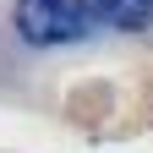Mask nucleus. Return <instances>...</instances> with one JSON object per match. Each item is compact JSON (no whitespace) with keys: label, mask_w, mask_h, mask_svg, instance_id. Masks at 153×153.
Segmentation results:
<instances>
[{"label":"nucleus","mask_w":153,"mask_h":153,"mask_svg":"<svg viewBox=\"0 0 153 153\" xmlns=\"http://www.w3.org/2000/svg\"><path fill=\"white\" fill-rule=\"evenodd\" d=\"M16 33L27 44H71L88 33V16L76 0H16Z\"/></svg>","instance_id":"nucleus-1"},{"label":"nucleus","mask_w":153,"mask_h":153,"mask_svg":"<svg viewBox=\"0 0 153 153\" xmlns=\"http://www.w3.org/2000/svg\"><path fill=\"white\" fill-rule=\"evenodd\" d=\"M88 22H104V27H120V33H137L153 22V0H76Z\"/></svg>","instance_id":"nucleus-2"}]
</instances>
